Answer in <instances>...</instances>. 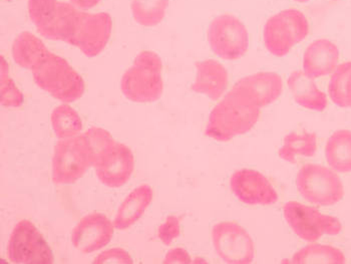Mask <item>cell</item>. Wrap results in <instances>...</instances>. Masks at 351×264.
I'll list each match as a JSON object with an SVG mask.
<instances>
[{
	"label": "cell",
	"mask_w": 351,
	"mask_h": 264,
	"mask_svg": "<svg viewBox=\"0 0 351 264\" xmlns=\"http://www.w3.org/2000/svg\"><path fill=\"white\" fill-rule=\"evenodd\" d=\"M28 14L43 38L77 47L88 58L97 56L112 36V16L90 14L60 0H28Z\"/></svg>",
	"instance_id": "1"
},
{
	"label": "cell",
	"mask_w": 351,
	"mask_h": 264,
	"mask_svg": "<svg viewBox=\"0 0 351 264\" xmlns=\"http://www.w3.org/2000/svg\"><path fill=\"white\" fill-rule=\"evenodd\" d=\"M12 53L16 64L32 71L36 86L54 99L73 103L84 94L86 84L82 75L32 32H23L15 38Z\"/></svg>",
	"instance_id": "2"
},
{
	"label": "cell",
	"mask_w": 351,
	"mask_h": 264,
	"mask_svg": "<svg viewBox=\"0 0 351 264\" xmlns=\"http://www.w3.org/2000/svg\"><path fill=\"white\" fill-rule=\"evenodd\" d=\"M260 116V108L231 88L212 110L205 134L218 142H228L251 131Z\"/></svg>",
	"instance_id": "3"
},
{
	"label": "cell",
	"mask_w": 351,
	"mask_h": 264,
	"mask_svg": "<svg viewBox=\"0 0 351 264\" xmlns=\"http://www.w3.org/2000/svg\"><path fill=\"white\" fill-rule=\"evenodd\" d=\"M162 73V62L159 55L151 51L138 53L121 81L123 96L134 103L158 101L164 91Z\"/></svg>",
	"instance_id": "4"
},
{
	"label": "cell",
	"mask_w": 351,
	"mask_h": 264,
	"mask_svg": "<svg viewBox=\"0 0 351 264\" xmlns=\"http://www.w3.org/2000/svg\"><path fill=\"white\" fill-rule=\"evenodd\" d=\"M311 25L306 15L294 8L273 14L264 25L263 40L271 55L282 58L308 36Z\"/></svg>",
	"instance_id": "5"
},
{
	"label": "cell",
	"mask_w": 351,
	"mask_h": 264,
	"mask_svg": "<svg viewBox=\"0 0 351 264\" xmlns=\"http://www.w3.org/2000/svg\"><path fill=\"white\" fill-rule=\"evenodd\" d=\"M296 187L301 196L318 206H332L342 200L344 187L335 171L317 164H306L296 176Z\"/></svg>",
	"instance_id": "6"
},
{
	"label": "cell",
	"mask_w": 351,
	"mask_h": 264,
	"mask_svg": "<svg viewBox=\"0 0 351 264\" xmlns=\"http://www.w3.org/2000/svg\"><path fill=\"white\" fill-rule=\"evenodd\" d=\"M283 215L294 235L305 241L315 242L324 235L335 237L342 230L341 222L335 216L295 201L284 205Z\"/></svg>",
	"instance_id": "7"
},
{
	"label": "cell",
	"mask_w": 351,
	"mask_h": 264,
	"mask_svg": "<svg viewBox=\"0 0 351 264\" xmlns=\"http://www.w3.org/2000/svg\"><path fill=\"white\" fill-rule=\"evenodd\" d=\"M207 36L212 51L222 60H239L248 51V29L235 15L216 16L210 23Z\"/></svg>",
	"instance_id": "8"
},
{
	"label": "cell",
	"mask_w": 351,
	"mask_h": 264,
	"mask_svg": "<svg viewBox=\"0 0 351 264\" xmlns=\"http://www.w3.org/2000/svg\"><path fill=\"white\" fill-rule=\"evenodd\" d=\"M92 166V156L82 135L56 143L51 164L54 183L58 185L75 183Z\"/></svg>",
	"instance_id": "9"
},
{
	"label": "cell",
	"mask_w": 351,
	"mask_h": 264,
	"mask_svg": "<svg viewBox=\"0 0 351 264\" xmlns=\"http://www.w3.org/2000/svg\"><path fill=\"white\" fill-rule=\"evenodd\" d=\"M8 256L12 263L51 264L53 250L34 223L21 220L15 225L8 244Z\"/></svg>",
	"instance_id": "10"
},
{
	"label": "cell",
	"mask_w": 351,
	"mask_h": 264,
	"mask_svg": "<svg viewBox=\"0 0 351 264\" xmlns=\"http://www.w3.org/2000/svg\"><path fill=\"white\" fill-rule=\"evenodd\" d=\"M212 241L217 254L225 263L248 264L254 259V241L238 223H217L212 228Z\"/></svg>",
	"instance_id": "11"
},
{
	"label": "cell",
	"mask_w": 351,
	"mask_h": 264,
	"mask_svg": "<svg viewBox=\"0 0 351 264\" xmlns=\"http://www.w3.org/2000/svg\"><path fill=\"white\" fill-rule=\"evenodd\" d=\"M232 193L238 200L247 205L275 204L278 193L272 183L262 173L252 169H241L232 174L230 178Z\"/></svg>",
	"instance_id": "12"
},
{
	"label": "cell",
	"mask_w": 351,
	"mask_h": 264,
	"mask_svg": "<svg viewBox=\"0 0 351 264\" xmlns=\"http://www.w3.org/2000/svg\"><path fill=\"white\" fill-rule=\"evenodd\" d=\"M114 230V223L105 214H88L73 229L71 243L82 253H93L110 243Z\"/></svg>",
	"instance_id": "13"
},
{
	"label": "cell",
	"mask_w": 351,
	"mask_h": 264,
	"mask_svg": "<svg viewBox=\"0 0 351 264\" xmlns=\"http://www.w3.org/2000/svg\"><path fill=\"white\" fill-rule=\"evenodd\" d=\"M99 180L110 188L123 187L135 169V157L129 147L122 143L106 153L94 166Z\"/></svg>",
	"instance_id": "14"
},
{
	"label": "cell",
	"mask_w": 351,
	"mask_h": 264,
	"mask_svg": "<svg viewBox=\"0 0 351 264\" xmlns=\"http://www.w3.org/2000/svg\"><path fill=\"white\" fill-rule=\"evenodd\" d=\"M232 90L262 109L276 101L282 95L283 80L278 73L261 71L242 77Z\"/></svg>",
	"instance_id": "15"
},
{
	"label": "cell",
	"mask_w": 351,
	"mask_h": 264,
	"mask_svg": "<svg viewBox=\"0 0 351 264\" xmlns=\"http://www.w3.org/2000/svg\"><path fill=\"white\" fill-rule=\"evenodd\" d=\"M339 49L326 38L314 40L303 55V71L311 79L331 75L338 67Z\"/></svg>",
	"instance_id": "16"
},
{
	"label": "cell",
	"mask_w": 351,
	"mask_h": 264,
	"mask_svg": "<svg viewBox=\"0 0 351 264\" xmlns=\"http://www.w3.org/2000/svg\"><path fill=\"white\" fill-rule=\"evenodd\" d=\"M196 79L192 91L205 95L212 101H217L228 88L229 73L225 67L215 60L196 62Z\"/></svg>",
	"instance_id": "17"
},
{
	"label": "cell",
	"mask_w": 351,
	"mask_h": 264,
	"mask_svg": "<svg viewBox=\"0 0 351 264\" xmlns=\"http://www.w3.org/2000/svg\"><path fill=\"white\" fill-rule=\"evenodd\" d=\"M287 86L294 101L300 107L311 111L322 112L328 105L326 95L318 88L313 79L303 71H292Z\"/></svg>",
	"instance_id": "18"
},
{
	"label": "cell",
	"mask_w": 351,
	"mask_h": 264,
	"mask_svg": "<svg viewBox=\"0 0 351 264\" xmlns=\"http://www.w3.org/2000/svg\"><path fill=\"white\" fill-rule=\"evenodd\" d=\"M154 192L148 184H142L128 195L119 207L114 220V228L125 230L142 218L153 201Z\"/></svg>",
	"instance_id": "19"
},
{
	"label": "cell",
	"mask_w": 351,
	"mask_h": 264,
	"mask_svg": "<svg viewBox=\"0 0 351 264\" xmlns=\"http://www.w3.org/2000/svg\"><path fill=\"white\" fill-rule=\"evenodd\" d=\"M325 158L329 167L337 173L351 172V131L338 130L327 140Z\"/></svg>",
	"instance_id": "20"
},
{
	"label": "cell",
	"mask_w": 351,
	"mask_h": 264,
	"mask_svg": "<svg viewBox=\"0 0 351 264\" xmlns=\"http://www.w3.org/2000/svg\"><path fill=\"white\" fill-rule=\"evenodd\" d=\"M317 152V136L315 133H292L285 136L283 146L279 149V157L288 163H296L298 157H313Z\"/></svg>",
	"instance_id": "21"
},
{
	"label": "cell",
	"mask_w": 351,
	"mask_h": 264,
	"mask_svg": "<svg viewBox=\"0 0 351 264\" xmlns=\"http://www.w3.org/2000/svg\"><path fill=\"white\" fill-rule=\"evenodd\" d=\"M292 263L298 264H343L346 255L339 248L324 244H311L298 251L292 256Z\"/></svg>",
	"instance_id": "22"
},
{
	"label": "cell",
	"mask_w": 351,
	"mask_h": 264,
	"mask_svg": "<svg viewBox=\"0 0 351 264\" xmlns=\"http://www.w3.org/2000/svg\"><path fill=\"white\" fill-rule=\"evenodd\" d=\"M51 122L54 135L60 140L77 137L82 130L79 112L66 104L54 108L51 115Z\"/></svg>",
	"instance_id": "23"
},
{
	"label": "cell",
	"mask_w": 351,
	"mask_h": 264,
	"mask_svg": "<svg viewBox=\"0 0 351 264\" xmlns=\"http://www.w3.org/2000/svg\"><path fill=\"white\" fill-rule=\"evenodd\" d=\"M169 2L170 0H132V14L142 27H156L165 19Z\"/></svg>",
	"instance_id": "24"
},
{
	"label": "cell",
	"mask_w": 351,
	"mask_h": 264,
	"mask_svg": "<svg viewBox=\"0 0 351 264\" xmlns=\"http://www.w3.org/2000/svg\"><path fill=\"white\" fill-rule=\"evenodd\" d=\"M331 101L341 108H351V62L338 64L328 84Z\"/></svg>",
	"instance_id": "25"
},
{
	"label": "cell",
	"mask_w": 351,
	"mask_h": 264,
	"mask_svg": "<svg viewBox=\"0 0 351 264\" xmlns=\"http://www.w3.org/2000/svg\"><path fill=\"white\" fill-rule=\"evenodd\" d=\"M82 137L92 156L93 167L117 143L107 130L99 127L90 128L82 134Z\"/></svg>",
	"instance_id": "26"
},
{
	"label": "cell",
	"mask_w": 351,
	"mask_h": 264,
	"mask_svg": "<svg viewBox=\"0 0 351 264\" xmlns=\"http://www.w3.org/2000/svg\"><path fill=\"white\" fill-rule=\"evenodd\" d=\"M1 75H0V91H1L2 106L6 108H19L23 104V94L21 92L10 75V66L1 56Z\"/></svg>",
	"instance_id": "27"
},
{
	"label": "cell",
	"mask_w": 351,
	"mask_h": 264,
	"mask_svg": "<svg viewBox=\"0 0 351 264\" xmlns=\"http://www.w3.org/2000/svg\"><path fill=\"white\" fill-rule=\"evenodd\" d=\"M181 220L179 216L171 215L167 217L158 229V237L165 245H171L181 233Z\"/></svg>",
	"instance_id": "28"
},
{
	"label": "cell",
	"mask_w": 351,
	"mask_h": 264,
	"mask_svg": "<svg viewBox=\"0 0 351 264\" xmlns=\"http://www.w3.org/2000/svg\"><path fill=\"white\" fill-rule=\"evenodd\" d=\"M133 263L131 255L123 248H112V250L104 251L101 254L97 255L94 261L95 264H130Z\"/></svg>",
	"instance_id": "29"
},
{
	"label": "cell",
	"mask_w": 351,
	"mask_h": 264,
	"mask_svg": "<svg viewBox=\"0 0 351 264\" xmlns=\"http://www.w3.org/2000/svg\"><path fill=\"white\" fill-rule=\"evenodd\" d=\"M162 263L167 264H189L192 263V259H191L190 254L187 250L182 248H176L167 253Z\"/></svg>",
	"instance_id": "30"
},
{
	"label": "cell",
	"mask_w": 351,
	"mask_h": 264,
	"mask_svg": "<svg viewBox=\"0 0 351 264\" xmlns=\"http://www.w3.org/2000/svg\"><path fill=\"white\" fill-rule=\"evenodd\" d=\"M69 1L80 10H88L95 8L101 0H69Z\"/></svg>",
	"instance_id": "31"
},
{
	"label": "cell",
	"mask_w": 351,
	"mask_h": 264,
	"mask_svg": "<svg viewBox=\"0 0 351 264\" xmlns=\"http://www.w3.org/2000/svg\"><path fill=\"white\" fill-rule=\"evenodd\" d=\"M294 1L298 2V3H307V2L311 1V0H294Z\"/></svg>",
	"instance_id": "32"
},
{
	"label": "cell",
	"mask_w": 351,
	"mask_h": 264,
	"mask_svg": "<svg viewBox=\"0 0 351 264\" xmlns=\"http://www.w3.org/2000/svg\"><path fill=\"white\" fill-rule=\"evenodd\" d=\"M5 1L10 2V1H14V0H5Z\"/></svg>",
	"instance_id": "33"
},
{
	"label": "cell",
	"mask_w": 351,
	"mask_h": 264,
	"mask_svg": "<svg viewBox=\"0 0 351 264\" xmlns=\"http://www.w3.org/2000/svg\"><path fill=\"white\" fill-rule=\"evenodd\" d=\"M332 1H338V0H332Z\"/></svg>",
	"instance_id": "34"
}]
</instances>
